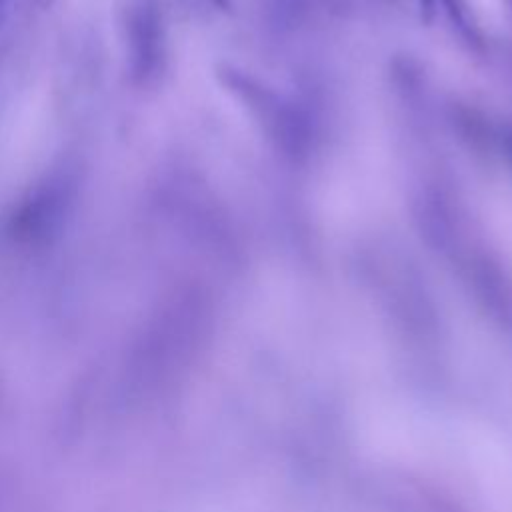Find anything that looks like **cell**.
<instances>
[{"mask_svg": "<svg viewBox=\"0 0 512 512\" xmlns=\"http://www.w3.org/2000/svg\"><path fill=\"white\" fill-rule=\"evenodd\" d=\"M72 198L74 186L68 176L58 174L42 180L14 208L8 222L10 236L20 244L48 242L64 226Z\"/></svg>", "mask_w": 512, "mask_h": 512, "instance_id": "obj_1", "label": "cell"}, {"mask_svg": "<svg viewBox=\"0 0 512 512\" xmlns=\"http://www.w3.org/2000/svg\"><path fill=\"white\" fill-rule=\"evenodd\" d=\"M128 56L134 78H150L162 58V20L156 0H132L126 18Z\"/></svg>", "mask_w": 512, "mask_h": 512, "instance_id": "obj_2", "label": "cell"}, {"mask_svg": "<svg viewBox=\"0 0 512 512\" xmlns=\"http://www.w3.org/2000/svg\"><path fill=\"white\" fill-rule=\"evenodd\" d=\"M8 2H10V0H0V18H2V12H4V8H6Z\"/></svg>", "mask_w": 512, "mask_h": 512, "instance_id": "obj_3", "label": "cell"}]
</instances>
